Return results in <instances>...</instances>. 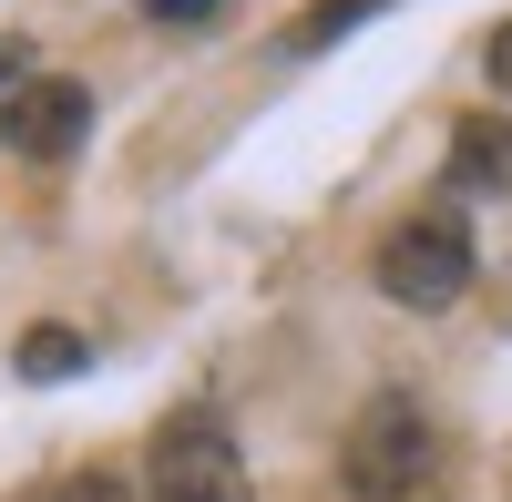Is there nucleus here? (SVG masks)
Listing matches in <instances>:
<instances>
[{"label":"nucleus","mask_w":512,"mask_h":502,"mask_svg":"<svg viewBox=\"0 0 512 502\" xmlns=\"http://www.w3.org/2000/svg\"><path fill=\"white\" fill-rule=\"evenodd\" d=\"M41 502H134V492H123V472H72L62 492H41Z\"/></svg>","instance_id":"0eeeda50"},{"label":"nucleus","mask_w":512,"mask_h":502,"mask_svg":"<svg viewBox=\"0 0 512 502\" xmlns=\"http://www.w3.org/2000/svg\"><path fill=\"white\" fill-rule=\"evenodd\" d=\"M226 0H144V21H164V31H195V21H216Z\"/></svg>","instance_id":"6e6552de"},{"label":"nucleus","mask_w":512,"mask_h":502,"mask_svg":"<svg viewBox=\"0 0 512 502\" xmlns=\"http://www.w3.org/2000/svg\"><path fill=\"white\" fill-rule=\"evenodd\" d=\"M482 82H492V93H502V103H512V21H502V31H492V41H482Z\"/></svg>","instance_id":"1a4fd4ad"},{"label":"nucleus","mask_w":512,"mask_h":502,"mask_svg":"<svg viewBox=\"0 0 512 502\" xmlns=\"http://www.w3.org/2000/svg\"><path fill=\"white\" fill-rule=\"evenodd\" d=\"M144 492H154V502H246V451H236V431L205 421V410L164 421L154 451H144Z\"/></svg>","instance_id":"7ed1b4c3"},{"label":"nucleus","mask_w":512,"mask_h":502,"mask_svg":"<svg viewBox=\"0 0 512 502\" xmlns=\"http://www.w3.org/2000/svg\"><path fill=\"white\" fill-rule=\"evenodd\" d=\"M431 482H441V421L410 390L359 400L349 441H338V492L349 502H420Z\"/></svg>","instance_id":"f257e3e1"},{"label":"nucleus","mask_w":512,"mask_h":502,"mask_svg":"<svg viewBox=\"0 0 512 502\" xmlns=\"http://www.w3.org/2000/svg\"><path fill=\"white\" fill-rule=\"evenodd\" d=\"M21 72H31V41H0V93H11Z\"/></svg>","instance_id":"9d476101"},{"label":"nucleus","mask_w":512,"mask_h":502,"mask_svg":"<svg viewBox=\"0 0 512 502\" xmlns=\"http://www.w3.org/2000/svg\"><path fill=\"white\" fill-rule=\"evenodd\" d=\"M93 349H82V328H31L21 339V380H82Z\"/></svg>","instance_id":"423d86ee"},{"label":"nucleus","mask_w":512,"mask_h":502,"mask_svg":"<svg viewBox=\"0 0 512 502\" xmlns=\"http://www.w3.org/2000/svg\"><path fill=\"white\" fill-rule=\"evenodd\" d=\"M82 134H93V93L82 82H11V103H0V144L11 154L62 164V154H82Z\"/></svg>","instance_id":"20e7f679"},{"label":"nucleus","mask_w":512,"mask_h":502,"mask_svg":"<svg viewBox=\"0 0 512 502\" xmlns=\"http://www.w3.org/2000/svg\"><path fill=\"white\" fill-rule=\"evenodd\" d=\"M451 185L461 195H512V123H492V113L451 123Z\"/></svg>","instance_id":"39448f33"},{"label":"nucleus","mask_w":512,"mask_h":502,"mask_svg":"<svg viewBox=\"0 0 512 502\" xmlns=\"http://www.w3.org/2000/svg\"><path fill=\"white\" fill-rule=\"evenodd\" d=\"M369 277H379V298H390V308H410V318H441V308H461V298H472L482 246H472V226H461L451 205H420V216H400L390 236H379Z\"/></svg>","instance_id":"f03ea898"}]
</instances>
